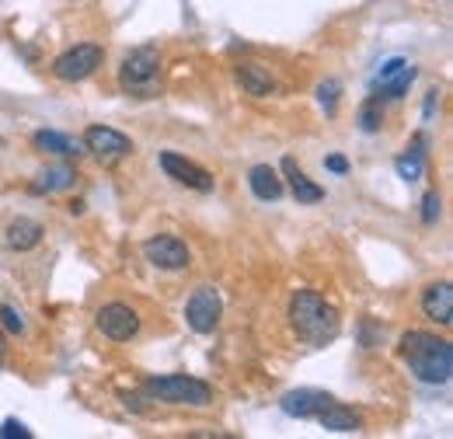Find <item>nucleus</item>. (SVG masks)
Returning a JSON list of instances; mask_svg holds the SVG:
<instances>
[{
	"label": "nucleus",
	"instance_id": "f257e3e1",
	"mask_svg": "<svg viewBox=\"0 0 453 439\" xmlns=\"http://www.w3.org/2000/svg\"><path fill=\"white\" fill-rule=\"evenodd\" d=\"M286 318H289V328L296 331V338L307 345H328V342H335L342 328L339 307L328 297H321L318 289H296L289 297Z\"/></svg>",
	"mask_w": 453,
	"mask_h": 439
},
{
	"label": "nucleus",
	"instance_id": "f03ea898",
	"mask_svg": "<svg viewBox=\"0 0 453 439\" xmlns=\"http://www.w3.org/2000/svg\"><path fill=\"white\" fill-rule=\"evenodd\" d=\"M401 359L422 384H447L453 377V345L433 331H404L397 342Z\"/></svg>",
	"mask_w": 453,
	"mask_h": 439
},
{
	"label": "nucleus",
	"instance_id": "7ed1b4c3",
	"mask_svg": "<svg viewBox=\"0 0 453 439\" xmlns=\"http://www.w3.org/2000/svg\"><path fill=\"white\" fill-rule=\"evenodd\" d=\"M143 394L150 401H161V404H185V408H210L213 404V387L199 377H188V374L147 377Z\"/></svg>",
	"mask_w": 453,
	"mask_h": 439
},
{
	"label": "nucleus",
	"instance_id": "20e7f679",
	"mask_svg": "<svg viewBox=\"0 0 453 439\" xmlns=\"http://www.w3.org/2000/svg\"><path fill=\"white\" fill-rule=\"evenodd\" d=\"M161 77V56L154 46H140L133 53H126L122 66H119V84L133 95H147Z\"/></svg>",
	"mask_w": 453,
	"mask_h": 439
},
{
	"label": "nucleus",
	"instance_id": "39448f33",
	"mask_svg": "<svg viewBox=\"0 0 453 439\" xmlns=\"http://www.w3.org/2000/svg\"><path fill=\"white\" fill-rule=\"evenodd\" d=\"M102 63H105V50L102 46L81 42V46H70L66 53H59L53 59V77L63 81V84H81V81L95 77Z\"/></svg>",
	"mask_w": 453,
	"mask_h": 439
},
{
	"label": "nucleus",
	"instance_id": "423d86ee",
	"mask_svg": "<svg viewBox=\"0 0 453 439\" xmlns=\"http://www.w3.org/2000/svg\"><path fill=\"white\" fill-rule=\"evenodd\" d=\"M220 318H224V297H220V289L217 286H196L192 297H188V304H185L188 328L196 331V335H210V331H217Z\"/></svg>",
	"mask_w": 453,
	"mask_h": 439
},
{
	"label": "nucleus",
	"instance_id": "0eeeda50",
	"mask_svg": "<svg viewBox=\"0 0 453 439\" xmlns=\"http://www.w3.org/2000/svg\"><path fill=\"white\" fill-rule=\"evenodd\" d=\"M95 325H98V331H102L105 338H112V342H133V338L140 335V328H143L140 311L129 307V304H122V300H112V304L98 307Z\"/></svg>",
	"mask_w": 453,
	"mask_h": 439
},
{
	"label": "nucleus",
	"instance_id": "6e6552de",
	"mask_svg": "<svg viewBox=\"0 0 453 439\" xmlns=\"http://www.w3.org/2000/svg\"><path fill=\"white\" fill-rule=\"evenodd\" d=\"M143 255L154 269H165V273H181L188 269L192 255L185 248V241H178L174 234H157V237H147L143 241Z\"/></svg>",
	"mask_w": 453,
	"mask_h": 439
},
{
	"label": "nucleus",
	"instance_id": "1a4fd4ad",
	"mask_svg": "<svg viewBox=\"0 0 453 439\" xmlns=\"http://www.w3.org/2000/svg\"><path fill=\"white\" fill-rule=\"evenodd\" d=\"M415 77H418V70L408 59H401V56L388 59L373 77V98H404L408 88L415 84Z\"/></svg>",
	"mask_w": 453,
	"mask_h": 439
},
{
	"label": "nucleus",
	"instance_id": "9d476101",
	"mask_svg": "<svg viewBox=\"0 0 453 439\" xmlns=\"http://www.w3.org/2000/svg\"><path fill=\"white\" fill-rule=\"evenodd\" d=\"M161 167H165L168 178H174L178 185H185V189H192V192H213V189H217V178H213L206 167H199L196 161H188V158H181V154H174V150H165V154H161Z\"/></svg>",
	"mask_w": 453,
	"mask_h": 439
},
{
	"label": "nucleus",
	"instance_id": "9b49d317",
	"mask_svg": "<svg viewBox=\"0 0 453 439\" xmlns=\"http://www.w3.org/2000/svg\"><path fill=\"white\" fill-rule=\"evenodd\" d=\"M81 143H84V150H91L98 158H129L133 154V140L112 126H88Z\"/></svg>",
	"mask_w": 453,
	"mask_h": 439
},
{
	"label": "nucleus",
	"instance_id": "f8f14e48",
	"mask_svg": "<svg viewBox=\"0 0 453 439\" xmlns=\"http://www.w3.org/2000/svg\"><path fill=\"white\" fill-rule=\"evenodd\" d=\"M422 314H426L429 321L443 325V328L453 321V286L447 279L429 282V286L422 289Z\"/></svg>",
	"mask_w": 453,
	"mask_h": 439
},
{
	"label": "nucleus",
	"instance_id": "ddd939ff",
	"mask_svg": "<svg viewBox=\"0 0 453 439\" xmlns=\"http://www.w3.org/2000/svg\"><path fill=\"white\" fill-rule=\"evenodd\" d=\"M332 397L325 390H314V387H300V390H289L283 394V412L293 419H314Z\"/></svg>",
	"mask_w": 453,
	"mask_h": 439
},
{
	"label": "nucleus",
	"instance_id": "4468645a",
	"mask_svg": "<svg viewBox=\"0 0 453 439\" xmlns=\"http://www.w3.org/2000/svg\"><path fill=\"white\" fill-rule=\"evenodd\" d=\"M42 223L39 220H28V217H18L7 223V248L11 251H35L39 244H42Z\"/></svg>",
	"mask_w": 453,
	"mask_h": 439
},
{
	"label": "nucleus",
	"instance_id": "2eb2a0df",
	"mask_svg": "<svg viewBox=\"0 0 453 439\" xmlns=\"http://www.w3.org/2000/svg\"><path fill=\"white\" fill-rule=\"evenodd\" d=\"M283 174H286V181H289V192H293V199H296V203L314 206V203H321V199H325V189H321V185H314V181L300 171V165H296L293 158H286L283 161Z\"/></svg>",
	"mask_w": 453,
	"mask_h": 439
},
{
	"label": "nucleus",
	"instance_id": "dca6fc26",
	"mask_svg": "<svg viewBox=\"0 0 453 439\" xmlns=\"http://www.w3.org/2000/svg\"><path fill=\"white\" fill-rule=\"evenodd\" d=\"M248 185H251V192H255V199H262V203H276L280 196H283V178H280V171L269 165H255L248 171Z\"/></svg>",
	"mask_w": 453,
	"mask_h": 439
},
{
	"label": "nucleus",
	"instance_id": "f3484780",
	"mask_svg": "<svg viewBox=\"0 0 453 439\" xmlns=\"http://www.w3.org/2000/svg\"><path fill=\"white\" fill-rule=\"evenodd\" d=\"M237 84H241L251 98H269V95L276 91L273 73H269L265 66H258V63H241V66H237Z\"/></svg>",
	"mask_w": 453,
	"mask_h": 439
},
{
	"label": "nucleus",
	"instance_id": "a211bd4d",
	"mask_svg": "<svg viewBox=\"0 0 453 439\" xmlns=\"http://www.w3.org/2000/svg\"><path fill=\"white\" fill-rule=\"evenodd\" d=\"M328 433H356L363 422H359V415L352 412V408H345V404H339V401H328L318 415H314Z\"/></svg>",
	"mask_w": 453,
	"mask_h": 439
},
{
	"label": "nucleus",
	"instance_id": "6ab92c4d",
	"mask_svg": "<svg viewBox=\"0 0 453 439\" xmlns=\"http://www.w3.org/2000/svg\"><path fill=\"white\" fill-rule=\"evenodd\" d=\"M32 143L39 147V150H46V154H59V158H77V154H84V143L81 140H73V136H66V133H57V129H39L35 136H32Z\"/></svg>",
	"mask_w": 453,
	"mask_h": 439
},
{
	"label": "nucleus",
	"instance_id": "aec40b11",
	"mask_svg": "<svg viewBox=\"0 0 453 439\" xmlns=\"http://www.w3.org/2000/svg\"><path fill=\"white\" fill-rule=\"evenodd\" d=\"M73 181H77V171H73L70 165H50V167H42V171H39V178H35V185H32V189L50 196V192H63V189H70Z\"/></svg>",
	"mask_w": 453,
	"mask_h": 439
},
{
	"label": "nucleus",
	"instance_id": "412c9836",
	"mask_svg": "<svg viewBox=\"0 0 453 439\" xmlns=\"http://www.w3.org/2000/svg\"><path fill=\"white\" fill-rule=\"evenodd\" d=\"M426 140H415L411 143V150H404L401 158L395 161V171L397 178H404V181H418L422 178V171H426Z\"/></svg>",
	"mask_w": 453,
	"mask_h": 439
},
{
	"label": "nucleus",
	"instance_id": "4be33fe9",
	"mask_svg": "<svg viewBox=\"0 0 453 439\" xmlns=\"http://www.w3.org/2000/svg\"><path fill=\"white\" fill-rule=\"evenodd\" d=\"M356 122H359V129H363V133H377V129L384 126V109H380V98L363 102V105H359V112H356Z\"/></svg>",
	"mask_w": 453,
	"mask_h": 439
},
{
	"label": "nucleus",
	"instance_id": "5701e85b",
	"mask_svg": "<svg viewBox=\"0 0 453 439\" xmlns=\"http://www.w3.org/2000/svg\"><path fill=\"white\" fill-rule=\"evenodd\" d=\"M0 328L11 331V335H21L25 331V318H21V311L14 304H4L0 307Z\"/></svg>",
	"mask_w": 453,
	"mask_h": 439
},
{
	"label": "nucleus",
	"instance_id": "b1692460",
	"mask_svg": "<svg viewBox=\"0 0 453 439\" xmlns=\"http://www.w3.org/2000/svg\"><path fill=\"white\" fill-rule=\"evenodd\" d=\"M318 102H321V109L328 112V115H335V102H339V84H335V81H325V84L318 88Z\"/></svg>",
	"mask_w": 453,
	"mask_h": 439
},
{
	"label": "nucleus",
	"instance_id": "393cba45",
	"mask_svg": "<svg viewBox=\"0 0 453 439\" xmlns=\"http://www.w3.org/2000/svg\"><path fill=\"white\" fill-rule=\"evenodd\" d=\"M440 213H443V199L436 192H426V199H422V223H436Z\"/></svg>",
	"mask_w": 453,
	"mask_h": 439
},
{
	"label": "nucleus",
	"instance_id": "a878e982",
	"mask_svg": "<svg viewBox=\"0 0 453 439\" xmlns=\"http://www.w3.org/2000/svg\"><path fill=\"white\" fill-rule=\"evenodd\" d=\"M32 439V429L25 426V422H18V419H4L0 422V439Z\"/></svg>",
	"mask_w": 453,
	"mask_h": 439
},
{
	"label": "nucleus",
	"instance_id": "bb28decb",
	"mask_svg": "<svg viewBox=\"0 0 453 439\" xmlns=\"http://www.w3.org/2000/svg\"><path fill=\"white\" fill-rule=\"evenodd\" d=\"M325 167L335 171V174H345V171H349V161H345L342 154H332V158H325Z\"/></svg>",
	"mask_w": 453,
	"mask_h": 439
},
{
	"label": "nucleus",
	"instance_id": "cd10ccee",
	"mask_svg": "<svg viewBox=\"0 0 453 439\" xmlns=\"http://www.w3.org/2000/svg\"><path fill=\"white\" fill-rule=\"evenodd\" d=\"M440 105V91H429L426 95V119H433V109Z\"/></svg>",
	"mask_w": 453,
	"mask_h": 439
},
{
	"label": "nucleus",
	"instance_id": "c85d7f7f",
	"mask_svg": "<svg viewBox=\"0 0 453 439\" xmlns=\"http://www.w3.org/2000/svg\"><path fill=\"white\" fill-rule=\"evenodd\" d=\"M4 352H7V331L0 328V359H4Z\"/></svg>",
	"mask_w": 453,
	"mask_h": 439
}]
</instances>
